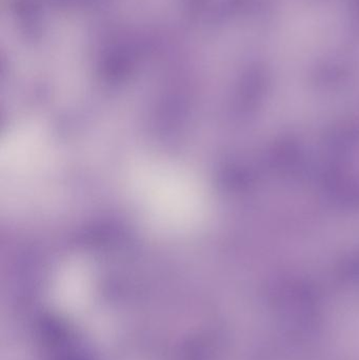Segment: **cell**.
Segmentation results:
<instances>
[{
    "label": "cell",
    "mask_w": 359,
    "mask_h": 360,
    "mask_svg": "<svg viewBox=\"0 0 359 360\" xmlns=\"http://www.w3.org/2000/svg\"><path fill=\"white\" fill-rule=\"evenodd\" d=\"M135 188L152 217L167 226H188L202 214V197L197 184L176 169H143L137 175Z\"/></svg>",
    "instance_id": "1"
}]
</instances>
